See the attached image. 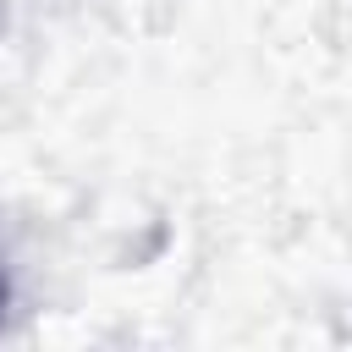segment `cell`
<instances>
[{
  "label": "cell",
  "instance_id": "obj_1",
  "mask_svg": "<svg viewBox=\"0 0 352 352\" xmlns=\"http://www.w3.org/2000/svg\"><path fill=\"white\" fill-rule=\"evenodd\" d=\"M0 308H6V270H0Z\"/></svg>",
  "mask_w": 352,
  "mask_h": 352
}]
</instances>
